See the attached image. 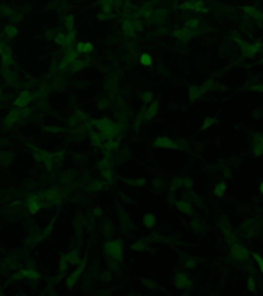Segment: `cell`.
I'll return each instance as SVG.
<instances>
[{"label": "cell", "instance_id": "6da1fadb", "mask_svg": "<svg viewBox=\"0 0 263 296\" xmlns=\"http://www.w3.org/2000/svg\"><path fill=\"white\" fill-rule=\"evenodd\" d=\"M105 252H107V255L114 262H120V260H122V244H120L119 240L107 242V245H105Z\"/></svg>", "mask_w": 263, "mask_h": 296}, {"label": "cell", "instance_id": "7a4b0ae2", "mask_svg": "<svg viewBox=\"0 0 263 296\" xmlns=\"http://www.w3.org/2000/svg\"><path fill=\"white\" fill-rule=\"evenodd\" d=\"M232 257L237 258V260H245L248 257V250L240 244H234L232 245Z\"/></svg>", "mask_w": 263, "mask_h": 296}, {"label": "cell", "instance_id": "3957f363", "mask_svg": "<svg viewBox=\"0 0 263 296\" xmlns=\"http://www.w3.org/2000/svg\"><path fill=\"white\" fill-rule=\"evenodd\" d=\"M26 211L30 214H35V212H38V211H40V202H38V199H36L35 196H31V197H28V199H26Z\"/></svg>", "mask_w": 263, "mask_h": 296}, {"label": "cell", "instance_id": "277c9868", "mask_svg": "<svg viewBox=\"0 0 263 296\" xmlns=\"http://www.w3.org/2000/svg\"><path fill=\"white\" fill-rule=\"evenodd\" d=\"M175 283L179 290H186L189 285V280H188V275H183V273H178L175 277Z\"/></svg>", "mask_w": 263, "mask_h": 296}, {"label": "cell", "instance_id": "5b68a950", "mask_svg": "<svg viewBox=\"0 0 263 296\" xmlns=\"http://www.w3.org/2000/svg\"><path fill=\"white\" fill-rule=\"evenodd\" d=\"M30 102H31V94L30 92H23V94L13 102V105H17V107H25V105H28Z\"/></svg>", "mask_w": 263, "mask_h": 296}, {"label": "cell", "instance_id": "8992f818", "mask_svg": "<svg viewBox=\"0 0 263 296\" xmlns=\"http://www.w3.org/2000/svg\"><path fill=\"white\" fill-rule=\"evenodd\" d=\"M82 270H84V263L79 266L78 270L74 271V273L71 275L69 278H67V281H66V283H67V288H72V286H74V283L78 281V280H79V277H81V275H82Z\"/></svg>", "mask_w": 263, "mask_h": 296}, {"label": "cell", "instance_id": "52a82bcc", "mask_svg": "<svg viewBox=\"0 0 263 296\" xmlns=\"http://www.w3.org/2000/svg\"><path fill=\"white\" fill-rule=\"evenodd\" d=\"M155 145L156 147H164V148H176L178 145H175V141H171L166 137H160V138L155 140Z\"/></svg>", "mask_w": 263, "mask_h": 296}, {"label": "cell", "instance_id": "ba28073f", "mask_svg": "<svg viewBox=\"0 0 263 296\" xmlns=\"http://www.w3.org/2000/svg\"><path fill=\"white\" fill-rule=\"evenodd\" d=\"M123 31H125L127 35H133V33H135V31H137L135 22H130V20H128V22H125V23H123Z\"/></svg>", "mask_w": 263, "mask_h": 296}, {"label": "cell", "instance_id": "9c48e42d", "mask_svg": "<svg viewBox=\"0 0 263 296\" xmlns=\"http://www.w3.org/2000/svg\"><path fill=\"white\" fill-rule=\"evenodd\" d=\"M202 94H204V89H202V87H191L189 97H191V100H197Z\"/></svg>", "mask_w": 263, "mask_h": 296}, {"label": "cell", "instance_id": "30bf717a", "mask_svg": "<svg viewBox=\"0 0 263 296\" xmlns=\"http://www.w3.org/2000/svg\"><path fill=\"white\" fill-rule=\"evenodd\" d=\"M143 222L147 224V227H153V225L156 224L155 214H145V216H143Z\"/></svg>", "mask_w": 263, "mask_h": 296}, {"label": "cell", "instance_id": "8fae6325", "mask_svg": "<svg viewBox=\"0 0 263 296\" xmlns=\"http://www.w3.org/2000/svg\"><path fill=\"white\" fill-rule=\"evenodd\" d=\"M253 153H255V155H263V137L255 141V145H253Z\"/></svg>", "mask_w": 263, "mask_h": 296}, {"label": "cell", "instance_id": "7c38bea8", "mask_svg": "<svg viewBox=\"0 0 263 296\" xmlns=\"http://www.w3.org/2000/svg\"><path fill=\"white\" fill-rule=\"evenodd\" d=\"M78 51L79 53H84V54H87V53L92 51V44L91 43H78Z\"/></svg>", "mask_w": 263, "mask_h": 296}, {"label": "cell", "instance_id": "4fadbf2b", "mask_svg": "<svg viewBox=\"0 0 263 296\" xmlns=\"http://www.w3.org/2000/svg\"><path fill=\"white\" fill-rule=\"evenodd\" d=\"M158 110V104H151L150 105V109L147 110V113H143V117H145V120H148V119H151L153 115H155V112Z\"/></svg>", "mask_w": 263, "mask_h": 296}, {"label": "cell", "instance_id": "5bb4252c", "mask_svg": "<svg viewBox=\"0 0 263 296\" xmlns=\"http://www.w3.org/2000/svg\"><path fill=\"white\" fill-rule=\"evenodd\" d=\"M22 277H26V278H31V280H38L40 273H36V271H33V270H25V271H22Z\"/></svg>", "mask_w": 263, "mask_h": 296}, {"label": "cell", "instance_id": "9a60e30c", "mask_svg": "<svg viewBox=\"0 0 263 296\" xmlns=\"http://www.w3.org/2000/svg\"><path fill=\"white\" fill-rule=\"evenodd\" d=\"M140 63L143 64V66H151V56L148 54V53H143L140 58Z\"/></svg>", "mask_w": 263, "mask_h": 296}, {"label": "cell", "instance_id": "2e32d148", "mask_svg": "<svg viewBox=\"0 0 263 296\" xmlns=\"http://www.w3.org/2000/svg\"><path fill=\"white\" fill-rule=\"evenodd\" d=\"M20 115V112L18 110H15V112H10L9 113V117H7V119H9V120H7V124H15V122H17V117Z\"/></svg>", "mask_w": 263, "mask_h": 296}, {"label": "cell", "instance_id": "e0dca14e", "mask_svg": "<svg viewBox=\"0 0 263 296\" xmlns=\"http://www.w3.org/2000/svg\"><path fill=\"white\" fill-rule=\"evenodd\" d=\"M225 188H227V186H225L224 183H220V184H217V188H216V189H214V194H216V196H222V194H224V193H225Z\"/></svg>", "mask_w": 263, "mask_h": 296}, {"label": "cell", "instance_id": "ac0fdd59", "mask_svg": "<svg viewBox=\"0 0 263 296\" xmlns=\"http://www.w3.org/2000/svg\"><path fill=\"white\" fill-rule=\"evenodd\" d=\"M253 257H255V260H257V263H258V268H260V271L263 273V258L258 253H253Z\"/></svg>", "mask_w": 263, "mask_h": 296}, {"label": "cell", "instance_id": "d6986e66", "mask_svg": "<svg viewBox=\"0 0 263 296\" xmlns=\"http://www.w3.org/2000/svg\"><path fill=\"white\" fill-rule=\"evenodd\" d=\"M178 206H179V209L183 211V212H186V214L191 212V207H189L188 204H184V202H178Z\"/></svg>", "mask_w": 263, "mask_h": 296}, {"label": "cell", "instance_id": "ffe728a7", "mask_svg": "<svg viewBox=\"0 0 263 296\" xmlns=\"http://www.w3.org/2000/svg\"><path fill=\"white\" fill-rule=\"evenodd\" d=\"M248 290L252 291V293L255 291V278L253 277H248Z\"/></svg>", "mask_w": 263, "mask_h": 296}, {"label": "cell", "instance_id": "44dd1931", "mask_svg": "<svg viewBox=\"0 0 263 296\" xmlns=\"http://www.w3.org/2000/svg\"><path fill=\"white\" fill-rule=\"evenodd\" d=\"M245 51H247V53H245L247 56H252L253 53H255V48H253V46H245Z\"/></svg>", "mask_w": 263, "mask_h": 296}, {"label": "cell", "instance_id": "7402d4cb", "mask_svg": "<svg viewBox=\"0 0 263 296\" xmlns=\"http://www.w3.org/2000/svg\"><path fill=\"white\" fill-rule=\"evenodd\" d=\"M141 99L145 100V104H147V102H150V100H153V96L148 92V94H143V96H141Z\"/></svg>", "mask_w": 263, "mask_h": 296}, {"label": "cell", "instance_id": "603a6c76", "mask_svg": "<svg viewBox=\"0 0 263 296\" xmlns=\"http://www.w3.org/2000/svg\"><path fill=\"white\" fill-rule=\"evenodd\" d=\"M10 163V155L9 153H3V160H2V165H9Z\"/></svg>", "mask_w": 263, "mask_h": 296}, {"label": "cell", "instance_id": "cb8c5ba5", "mask_svg": "<svg viewBox=\"0 0 263 296\" xmlns=\"http://www.w3.org/2000/svg\"><path fill=\"white\" fill-rule=\"evenodd\" d=\"M102 176L105 178V179H110V178H112V173H110V169H104V171H102Z\"/></svg>", "mask_w": 263, "mask_h": 296}, {"label": "cell", "instance_id": "d4e9b609", "mask_svg": "<svg viewBox=\"0 0 263 296\" xmlns=\"http://www.w3.org/2000/svg\"><path fill=\"white\" fill-rule=\"evenodd\" d=\"M69 260L74 262V263H79V257H78L76 253H71V255H69Z\"/></svg>", "mask_w": 263, "mask_h": 296}, {"label": "cell", "instance_id": "484cf974", "mask_svg": "<svg viewBox=\"0 0 263 296\" xmlns=\"http://www.w3.org/2000/svg\"><path fill=\"white\" fill-rule=\"evenodd\" d=\"M194 262H196V260H194V257H189V258H188V263H186V266L192 268V266H194Z\"/></svg>", "mask_w": 263, "mask_h": 296}, {"label": "cell", "instance_id": "4316f807", "mask_svg": "<svg viewBox=\"0 0 263 296\" xmlns=\"http://www.w3.org/2000/svg\"><path fill=\"white\" fill-rule=\"evenodd\" d=\"M15 33H17V31H15V28H7V35H9V36H13Z\"/></svg>", "mask_w": 263, "mask_h": 296}, {"label": "cell", "instance_id": "83f0119b", "mask_svg": "<svg viewBox=\"0 0 263 296\" xmlns=\"http://www.w3.org/2000/svg\"><path fill=\"white\" fill-rule=\"evenodd\" d=\"M209 125H212V120H210V119H207V120L204 122V128H207Z\"/></svg>", "mask_w": 263, "mask_h": 296}, {"label": "cell", "instance_id": "f1b7e54d", "mask_svg": "<svg viewBox=\"0 0 263 296\" xmlns=\"http://www.w3.org/2000/svg\"><path fill=\"white\" fill-rule=\"evenodd\" d=\"M260 191H261V194H263V183L260 184Z\"/></svg>", "mask_w": 263, "mask_h": 296}]
</instances>
